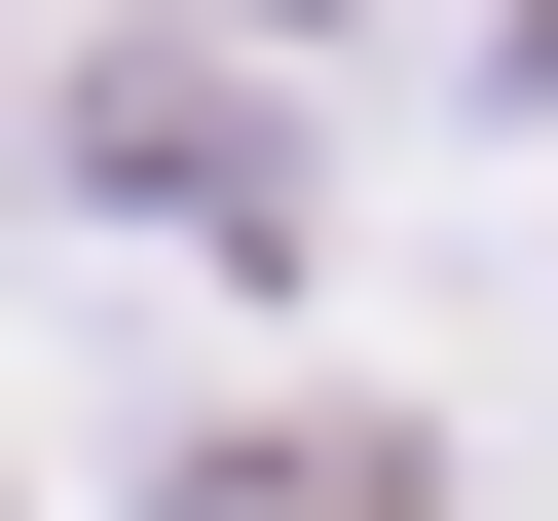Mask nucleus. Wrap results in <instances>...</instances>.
Instances as JSON below:
<instances>
[{"mask_svg": "<svg viewBox=\"0 0 558 521\" xmlns=\"http://www.w3.org/2000/svg\"><path fill=\"white\" fill-rule=\"evenodd\" d=\"M186 521H447V484H410L373 410H299V447H186Z\"/></svg>", "mask_w": 558, "mask_h": 521, "instance_id": "f257e3e1", "label": "nucleus"}]
</instances>
